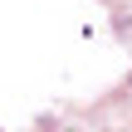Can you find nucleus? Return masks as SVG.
Returning a JSON list of instances; mask_svg holds the SVG:
<instances>
[]
</instances>
